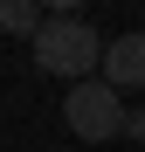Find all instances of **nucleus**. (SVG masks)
<instances>
[{
	"instance_id": "obj_3",
	"label": "nucleus",
	"mask_w": 145,
	"mask_h": 152,
	"mask_svg": "<svg viewBox=\"0 0 145 152\" xmlns=\"http://www.w3.org/2000/svg\"><path fill=\"white\" fill-rule=\"evenodd\" d=\"M97 76H104L117 97H125V90H145V28H138V35H111V42H104V69H97Z\"/></svg>"
},
{
	"instance_id": "obj_4",
	"label": "nucleus",
	"mask_w": 145,
	"mask_h": 152,
	"mask_svg": "<svg viewBox=\"0 0 145 152\" xmlns=\"http://www.w3.org/2000/svg\"><path fill=\"white\" fill-rule=\"evenodd\" d=\"M42 21H48V7H35V0H0V28L7 35H42Z\"/></svg>"
},
{
	"instance_id": "obj_5",
	"label": "nucleus",
	"mask_w": 145,
	"mask_h": 152,
	"mask_svg": "<svg viewBox=\"0 0 145 152\" xmlns=\"http://www.w3.org/2000/svg\"><path fill=\"white\" fill-rule=\"evenodd\" d=\"M125 138H145V104H138V111L125 118Z\"/></svg>"
},
{
	"instance_id": "obj_1",
	"label": "nucleus",
	"mask_w": 145,
	"mask_h": 152,
	"mask_svg": "<svg viewBox=\"0 0 145 152\" xmlns=\"http://www.w3.org/2000/svg\"><path fill=\"white\" fill-rule=\"evenodd\" d=\"M35 69L62 76V83L76 90V83H90V76L104 69V35H97L76 7H48L42 35H35Z\"/></svg>"
},
{
	"instance_id": "obj_2",
	"label": "nucleus",
	"mask_w": 145,
	"mask_h": 152,
	"mask_svg": "<svg viewBox=\"0 0 145 152\" xmlns=\"http://www.w3.org/2000/svg\"><path fill=\"white\" fill-rule=\"evenodd\" d=\"M125 118H131L125 97H117L104 76H90V83H76V90L62 97V124H69L83 145H111L117 132H125Z\"/></svg>"
}]
</instances>
